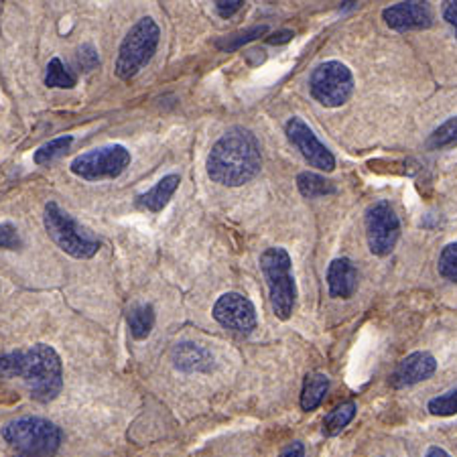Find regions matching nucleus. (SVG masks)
<instances>
[{
  "mask_svg": "<svg viewBox=\"0 0 457 457\" xmlns=\"http://www.w3.org/2000/svg\"><path fill=\"white\" fill-rule=\"evenodd\" d=\"M262 169L261 143L248 129L234 127L218 138L208 154V175L224 187H240Z\"/></svg>",
  "mask_w": 457,
  "mask_h": 457,
  "instance_id": "1",
  "label": "nucleus"
},
{
  "mask_svg": "<svg viewBox=\"0 0 457 457\" xmlns=\"http://www.w3.org/2000/svg\"><path fill=\"white\" fill-rule=\"evenodd\" d=\"M23 378L35 401L49 403L63 388V366L59 353L47 344L0 356V378Z\"/></svg>",
  "mask_w": 457,
  "mask_h": 457,
  "instance_id": "2",
  "label": "nucleus"
},
{
  "mask_svg": "<svg viewBox=\"0 0 457 457\" xmlns=\"http://www.w3.org/2000/svg\"><path fill=\"white\" fill-rule=\"evenodd\" d=\"M3 437L19 457H54L63 433L47 419L21 417L4 425Z\"/></svg>",
  "mask_w": 457,
  "mask_h": 457,
  "instance_id": "3",
  "label": "nucleus"
},
{
  "mask_svg": "<svg viewBox=\"0 0 457 457\" xmlns=\"http://www.w3.org/2000/svg\"><path fill=\"white\" fill-rule=\"evenodd\" d=\"M261 270L269 287L272 313L287 321L293 315L295 301H297V285H295L289 253L281 246L267 248L261 254Z\"/></svg>",
  "mask_w": 457,
  "mask_h": 457,
  "instance_id": "4",
  "label": "nucleus"
},
{
  "mask_svg": "<svg viewBox=\"0 0 457 457\" xmlns=\"http://www.w3.org/2000/svg\"><path fill=\"white\" fill-rule=\"evenodd\" d=\"M161 29L151 17H145L132 25L118 49L114 73L120 79H132L151 62L159 47Z\"/></svg>",
  "mask_w": 457,
  "mask_h": 457,
  "instance_id": "5",
  "label": "nucleus"
},
{
  "mask_svg": "<svg viewBox=\"0 0 457 457\" xmlns=\"http://www.w3.org/2000/svg\"><path fill=\"white\" fill-rule=\"evenodd\" d=\"M43 226H46L49 238L55 242V246L71 258H78V261L92 258L100 250V242L90 232L84 230L68 212L59 208L55 202H49L46 205Z\"/></svg>",
  "mask_w": 457,
  "mask_h": 457,
  "instance_id": "6",
  "label": "nucleus"
},
{
  "mask_svg": "<svg viewBox=\"0 0 457 457\" xmlns=\"http://www.w3.org/2000/svg\"><path fill=\"white\" fill-rule=\"evenodd\" d=\"M353 73L342 62H323L309 78V92L313 100L326 108H340L353 94Z\"/></svg>",
  "mask_w": 457,
  "mask_h": 457,
  "instance_id": "7",
  "label": "nucleus"
},
{
  "mask_svg": "<svg viewBox=\"0 0 457 457\" xmlns=\"http://www.w3.org/2000/svg\"><path fill=\"white\" fill-rule=\"evenodd\" d=\"M130 151L122 145H106L86 151L71 161V173L86 181H104L120 177L130 165Z\"/></svg>",
  "mask_w": 457,
  "mask_h": 457,
  "instance_id": "8",
  "label": "nucleus"
},
{
  "mask_svg": "<svg viewBox=\"0 0 457 457\" xmlns=\"http://www.w3.org/2000/svg\"><path fill=\"white\" fill-rule=\"evenodd\" d=\"M401 238V220L388 202H374L366 210V240L374 256H388Z\"/></svg>",
  "mask_w": 457,
  "mask_h": 457,
  "instance_id": "9",
  "label": "nucleus"
},
{
  "mask_svg": "<svg viewBox=\"0 0 457 457\" xmlns=\"http://www.w3.org/2000/svg\"><path fill=\"white\" fill-rule=\"evenodd\" d=\"M285 135L309 165L326 173L334 171L336 169L334 153H331L328 146L317 138V135L309 129V124L303 120V118L299 116L289 118L285 124Z\"/></svg>",
  "mask_w": 457,
  "mask_h": 457,
  "instance_id": "10",
  "label": "nucleus"
},
{
  "mask_svg": "<svg viewBox=\"0 0 457 457\" xmlns=\"http://www.w3.org/2000/svg\"><path fill=\"white\" fill-rule=\"evenodd\" d=\"M213 320L224 329H230L234 334L250 336L258 326L256 309L246 295L242 293H226L220 297L212 309Z\"/></svg>",
  "mask_w": 457,
  "mask_h": 457,
  "instance_id": "11",
  "label": "nucleus"
},
{
  "mask_svg": "<svg viewBox=\"0 0 457 457\" xmlns=\"http://www.w3.org/2000/svg\"><path fill=\"white\" fill-rule=\"evenodd\" d=\"M435 372H437V360H435L433 353L412 352L395 368L393 376H390V385L395 388H407L429 380Z\"/></svg>",
  "mask_w": 457,
  "mask_h": 457,
  "instance_id": "12",
  "label": "nucleus"
},
{
  "mask_svg": "<svg viewBox=\"0 0 457 457\" xmlns=\"http://www.w3.org/2000/svg\"><path fill=\"white\" fill-rule=\"evenodd\" d=\"M382 19L395 31L429 29L433 25V11L427 3H399L382 11Z\"/></svg>",
  "mask_w": 457,
  "mask_h": 457,
  "instance_id": "13",
  "label": "nucleus"
},
{
  "mask_svg": "<svg viewBox=\"0 0 457 457\" xmlns=\"http://www.w3.org/2000/svg\"><path fill=\"white\" fill-rule=\"evenodd\" d=\"M358 269L350 258H334L328 267V287L334 299H350L358 291Z\"/></svg>",
  "mask_w": 457,
  "mask_h": 457,
  "instance_id": "14",
  "label": "nucleus"
},
{
  "mask_svg": "<svg viewBox=\"0 0 457 457\" xmlns=\"http://www.w3.org/2000/svg\"><path fill=\"white\" fill-rule=\"evenodd\" d=\"M171 360L177 370L194 374V372H208L213 366L212 353L194 342H181L171 350Z\"/></svg>",
  "mask_w": 457,
  "mask_h": 457,
  "instance_id": "15",
  "label": "nucleus"
},
{
  "mask_svg": "<svg viewBox=\"0 0 457 457\" xmlns=\"http://www.w3.org/2000/svg\"><path fill=\"white\" fill-rule=\"evenodd\" d=\"M179 183H181V177L177 173L167 175L161 181H157V186L151 187L149 191H146V194L138 195L137 204L141 205V208L154 212V213L163 212L167 208L169 200H171L173 194L177 191V187H179Z\"/></svg>",
  "mask_w": 457,
  "mask_h": 457,
  "instance_id": "16",
  "label": "nucleus"
},
{
  "mask_svg": "<svg viewBox=\"0 0 457 457\" xmlns=\"http://www.w3.org/2000/svg\"><path fill=\"white\" fill-rule=\"evenodd\" d=\"M329 390V378L321 372L309 374L303 382V390H301V409L305 412L315 411L326 399Z\"/></svg>",
  "mask_w": 457,
  "mask_h": 457,
  "instance_id": "17",
  "label": "nucleus"
},
{
  "mask_svg": "<svg viewBox=\"0 0 457 457\" xmlns=\"http://www.w3.org/2000/svg\"><path fill=\"white\" fill-rule=\"evenodd\" d=\"M356 412H358L356 403H353V401L342 403L340 407H336L326 417V421H323V433H326L328 437H336V435H340L345 429V427H348L353 421Z\"/></svg>",
  "mask_w": 457,
  "mask_h": 457,
  "instance_id": "18",
  "label": "nucleus"
},
{
  "mask_svg": "<svg viewBox=\"0 0 457 457\" xmlns=\"http://www.w3.org/2000/svg\"><path fill=\"white\" fill-rule=\"evenodd\" d=\"M154 328V309L153 305H137L129 313V329L135 340H145L151 336Z\"/></svg>",
  "mask_w": 457,
  "mask_h": 457,
  "instance_id": "19",
  "label": "nucleus"
},
{
  "mask_svg": "<svg viewBox=\"0 0 457 457\" xmlns=\"http://www.w3.org/2000/svg\"><path fill=\"white\" fill-rule=\"evenodd\" d=\"M297 187L301 191V195L307 197V200H315V197H323L329 194H336V186L331 181H328L326 177L317 175V173H299L297 177Z\"/></svg>",
  "mask_w": 457,
  "mask_h": 457,
  "instance_id": "20",
  "label": "nucleus"
},
{
  "mask_svg": "<svg viewBox=\"0 0 457 457\" xmlns=\"http://www.w3.org/2000/svg\"><path fill=\"white\" fill-rule=\"evenodd\" d=\"M457 146V116L447 118L444 124H439L437 129L431 132V137L427 138V149L431 151H444Z\"/></svg>",
  "mask_w": 457,
  "mask_h": 457,
  "instance_id": "21",
  "label": "nucleus"
},
{
  "mask_svg": "<svg viewBox=\"0 0 457 457\" xmlns=\"http://www.w3.org/2000/svg\"><path fill=\"white\" fill-rule=\"evenodd\" d=\"M78 79L73 73L65 68L62 59L54 57L47 65V73H46V86L47 87H62V90H71L76 87Z\"/></svg>",
  "mask_w": 457,
  "mask_h": 457,
  "instance_id": "22",
  "label": "nucleus"
},
{
  "mask_svg": "<svg viewBox=\"0 0 457 457\" xmlns=\"http://www.w3.org/2000/svg\"><path fill=\"white\" fill-rule=\"evenodd\" d=\"M73 143V137H57V138H51L49 143L41 145L39 149L35 151V163L37 165H47L51 161H55L57 157H62V154L70 149Z\"/></svg>",
  "mask_w": 457,
  "mask_h": 457,
  "instance_id": "23",
  "label": "nucleus"
},
{
  "mask_svg": "<svg viewBox=\"0 0 457 457\" xmlns=\"http://www.w3.org/2000/svg\"><path fill=\"white\" fill-rule=\"evenodd\" d=\"M427 411L435 417H453L457 415V386L449 388L447 393L435 396L427 404Z\"/></svg>",
  "mask_w": 457,
  "mask_h": 457,
  "instance_id": "24",
  "label": "nucleus"
},
{
  "mask_svg": "<svg viewBox=\"0 0 457 457\" xmlns=\"http://www.w3.org/2000/svg\"><path fill=\"white\" fill-rule=\"evenodd\" d=\"M437 270L445 281L457 283V242H452V245H447L444 250H441L439 261H437Z\"/></svg>",
  "mask_w": 457,
  "mask_h": 457,
  "instance_id": "25",
  "label": "nucleus"
},
{
  "mask_svg": "<svg viewBox=\"0 0 457 457\" xmlns=\"http://www.w3.org/2000/svg\"><path fill=\"white\" fill-rule=\"evenodd\" d=\"M267 31H269V27H267V25L253 27V29H248V31H245V33H238V35L228 37L226 41H218V47H220V49H224V51L238 49V47H242V46H246V43L258 39V37L264 35Z\"/></svg>",
  "mask_w": 457,
  "mask_h": 457,
  "instance_id": "26",
  "label": "nucleus"
},
{
  "mask_svg": "<svg viewBox=\"0 0 457 457\" xmlns=\"http://www.w3.org/2000/svg\"><path fill=\"white\" fill-rule=\"evenodd\" d=\"M23 246L19 230L11 222L0 224V250H19Z\"/></svg>",
  "mask_w": 457,
  "mask_h": 457,
  "instance_id": "27",
  "label": "nucleus"
},
{
  "mask_svg": "<svg viewBox=\"0 0 457 457\" xmlns=\"http://www.w3.org/2000/svg\"><path fill=\"white\" fill-rule=\"evenodd\" d=\"M78 65L84 71H94L100 65V57L98 51L92 46V43H86V46L79 47L78 51Z\"/></svg>",
  "mask_w": 457,
  "mask_h": 457,
  "instance_id": "28",
  "label": "nucleus"
},
{
  "mask_svg": "<svg viewBox=\"0 0 457 457\" xmlns=\"http://www.w3.org/2000/svg\"><path fill=\"white\" fill-rule=\"evenodd\" d=\"M242 6H245V3L242 0H218L216 3V11L222 19H230L232 14L238 12Z\"/></svg>",
  "mask_w": 457,
  "mask_h": 457,
  "instance_id": "29",
  "label": "nucleus"
},
{
  "mask_svg": "<svg viewBox=\"0 0 457 457\" xmlns=\"http://www.w3.org/2000/svg\"><path fill=\"white\" fill-rule=\"evenodd\" d=\"M444 19L457 31V0H449L444 4Z\"/></svg>",
  "mask_w": 457,
  "mask_h": 457,
  "instance_id": "30",
  "label": "nucleus"
},
{
  "mask_svg": "<svg viewBox=\"0 0 457 457\" xmlns=\"http://www.w3.org/2000/svg\"><path fill=\"white\" fill-rule=\"evenodd\" d=\"M278 457H305V445L301 441H295V444L287 445Z\"/></svg>",
  "mask_w": 457,
  "mask_h": 457,
  "instance_id": "31",
  "label": "nucleus"
},
{
  "mask_svg": "<svg viewBox=\"0 0 457 457\" xmlns=\"http://www.w3.org/2000/svg\"><path fill=\"white\" fill-rule=\"evenodd\" d=\"M291 39H293V31H278L275 35H270L267 41L270 43V46H281V43H287Z\"/></svg>",
  "mask_w": 457,
  "mask_h": 457,
  "instance_id": "32",
  "label": "nucleus"
},
{
  "mask_svg": "<svg viewBox=\"0 0 457 457\" xmlns=\"http://www.w3.org/2000/svg\"><path fill=\"white\" fill-rule=\"evenodd\" d=\"M425 457H452V455H449L444 447H437V445H433V447L427 449Z\"/></svg>",
  "mask_w": 457,
  "mask_h": 457,
  "instance_id": "33",
  "label": "nucleus"
}]
</instances>
